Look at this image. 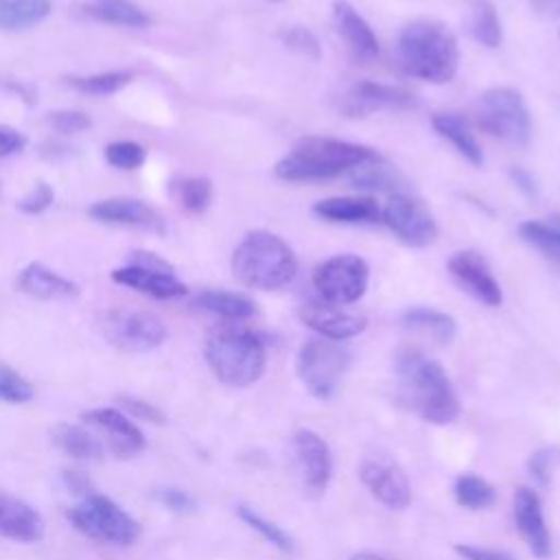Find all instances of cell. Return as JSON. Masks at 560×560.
<instances>
[{
	"label": "cell",
	"instance_id": "277c9868",
	"mask_svg": "<svg viewBox=\"0 0 560 560\" xmlns=\"http://www.w3.org/2000/svg\"><path fill=\"white\" fill-rule=\"evenodd\" d=\"M376 153V149L365 144L326 136H306L293 147V151L276 162L273 173L278 179L284 182L330 179L348 173L350 168L374 158Z\"/></svg>",
	"mask_w": 560,
	"mask_h": 560
},
{
	"label": "cell",
	"instance_id": "6da1fadb",
	"mask_svg": "<svg viewBox=\"0 0 560 560\" xmlns=\"http://www.w3.org/2000/svg\"><path fill=\"white\" fill-rule=\"evenodd\" d=\"M396 398L402 407L431 424H451L459 416V400L444 368L416 348L396 354Z\"/></svg>",
	"mask_w": 560,
	"mask_h": 560
},
{
	"label": "cell",
	"instance_id": "4316f807",
	"mask_svg": "<svg viewBox=\"0 0 560 560\" xmlns=\"http://www.w3.org/2000/svg\"><path fill=\"white\" fill-rule=\"evenodd\" d=\"M402 324L413 330V332H420L429 339H433L435 343H451L457 335V322L444 313V311H438V308H431V306H411L402 313Z\"/></svg>",
	"mask_w": 560,
	"mask_h": 560
},
{
	"label": "cell",
	"instance_id": "ba28073f",
	"mask_svg": "<svg viewBox=\"0 0 560 560\" xmlns=\"http://www.w3.org/2000/svg\"><path fill=\"white\" fill-rule=\"evenodd\" d=\"M348 368L350 350L341 346V341L324 337L302 343L295 359L298 378L308 389V394L319 400H328L339 389Z\"/></svg>",
	"mask_w": 560,
	"mask_h": 560
},
{
	"label": "cell",
	"instance_id": "8d00e7d4",
	"mask_svg": "<svg viewBox=\"0 0 560 560\" xmlns=\"http://www.w3.org/2000/svg\"><path fill=\"white\" fill-rule=\"evenodd\" d=\"M129 81H131V72H120V70L96 72V74H88V77H68V85H72L77 92L90 94V96L114 94L120 88H125Z\"/></svg>",
	"mask_w": 560,
	"mask_h": 560
},
{
	"label": "cell",
	"instance_id": "44dd1931",
	"mask_svg": "<svg viewBox=\"0 0 560 560\" xmlns=\"http://www.w3.org/2000/svg\"><path fill=\"white\" fill-rule=\"evenodd\" d=\"M413 103H416L413 94L405 88L361 81L346 94L341 103V112L346 116H365L378 109H407Z\"/></svg>",
	"mask_w": 560,
	"mask_h": 560
},
{
	"label": "cell",
	"instance_id": "c3c4849f",
	"mask_svg": "<svg viewBox=\"0 0 560 560\" xmlns=\"http://www.w3.org/2000/svg\"><path fill=\"white\" fill-rule=\"evenodd\" d=\"M510 177H512V182L525 192V195H536V190H538V184H536V175L532 173V171H527V168H521V166H514L512 171H510Z\"/></svg>",
	"mask_w": 560,
	"mask_h": 560
},
{
	"label": "cell",
	"instance_id": "8fae6325",
	"mask_svg": "<svg viewBox=\"0 0 560 560\" xmlns=\"http://www.w3.org/2000/svg\"><path fill=\"white\" fill-rule=\"evenodd\" d=\"M112 280L158 300H173L188 293V287L175 276V269L151 252H133L127 267L112 271Z\"/></svg>",
	"mask_w": 560,
	"mask_h": 560
},
{
	"label": "cell",
	"instance_id": "7a4b0ae2",
	"mask_svg": "<svg viewBox=\"0 0 560 560\" xmlns=\"http://www.w3.org/2000/svg\"><path fill=\"white\" fill-rule=\"evenodd\" d=\"M396 57L407 74L429 83H448L459 68V44L446 24L413 20L398 35Z\"/></svg>",
	"mask_w": 560,
	"mask_h": 560
},
{
	"label": "cell",
	"instance_id": "f546056e",
	"mask_svg": "<svg viewBox=\"0 0 560 560\" xmlns=\"http://www.w3.org/2000/svg\"><path fill=\"white\" fill-rule=\"evenodd\" d=\"M192 306L214 313L230 322H241L256 313V304L247 295L236 291H221V289H208L197 293L192 298Z\"/></svg>",
	"mask_w": 560,
	"mask_h": 560
},
{
	"label": "cell",
	"instance_id": "4fadbf2b",
	"mask_svg": "<svg viewBox=\"0 0 560 560\" xmlns=\"http://www.w3.org/2000/svg\"><path fill=\"white\" fill-rule=\"evenodd\" d=\"M291 448L302 488L311 497H322L332 477V455L328 442L311 429H298L291 438Z\"/></svg>",
	"mask_w": 560,
	"mask_h": 560
},
{
	"label": "cell",
	"instance_id": "e0dca14e",
	"mask_svg": "<svg viewBox=\"0 0 560 560\" xmlns=\"http://www.w3.org/2000/svg\"><path fill=\"white\" fill-rule=\"evenodd\" d=\"M304 326L322 335L324 339L332 341H346L357 335H361L368 326V319L357 313H348L337 304L328 302H306L298 311Z\"/></svg>",
	"mask_w": 560,
	"mask_h": 560
},
{
	"label": "cell",
	"instance_id": "74e56055",
	"mask_svg": "<svg viewBox=\"0 0 560 560\" xmlns=\"http://www.w3.org/2000/svg\"><path fill=\"white\" fill-rule=\"evenodd\" d=\"M33 396H35L33 385L11 365L0 361V402L22 405V402H28Z\"/></svg>",
	"mask_w": 560,
	"mask_h": 560
},
{
	"label": "cell",
	"instance_id": "816d5d0a",
	"mask_svg": "<svg viewBox=\"0 0 560 560\" xmlns=\"http://www.w3.org/2000/svg\"><path fill=\"white\" fill-rule=\"evenodd\" d=\"M350 560H387V558H383L381 553H374V551H359Z\"/></svg>",
	"mask_w": 560,
	"mask_h": 560
},
{
	"label": "cell",
	"instance_id": "ab89813d",
	"mask_svg": "<svg viewBox=\"0 0 560 560\" xmlns=\"http://www.w3.org/2000/svg\"><path fill=\"white\" fill-rule=\"evenodd\" d=\"M280 42L293 50L295 55H302L306 59L317 61L322 57V46L319 39L315 37V33L306 26H289L280 33Z\"/></svg>",
	"mask_w": 560,
	"mask_h": 560
},
{
	"label": "cell",
	"instance_id": "83f0119b",
	"mask_svg": "<svg viewBox=\"0 0 560 560\" xmlns=\"http://www.w3.org/2000/svg\"><path fill=\"white\" fill-rule=\"evenodd\" d=\"M348 177H350L352 186H357L361 190H387V192L396 195L405 186L402 175L381 153H376L374 158L350 168Z\"/></svg>",
	"mask_w": 560,
	"mask_h": 560
},
{
	"label": "cell",
	"instance_id": "5bb4252c",
	"mask_svg": "<svg viewBox=\"0 0 560 560\" xmlns=\"http://www.w3.org/2000/svg\"><path fill=\"white\" fill-rule=\"evenodd\" d=\"M359 479L368 492L387 510H405L411 503L409 479L389 457H365L359 466Z\"/></svg>",
	"mask_w": 560,
	"mask_h": 560
},
{
	"label": "cell",
	"instance_id": "52a82bcc",
	"mask_svg": "<svg viewBox=\"0 0 560 560\" xmlns=\"http://www.w3.org/2000/svg\"><path fill=\"white\" fill-rule=\"evenodd\" d=\"M477 125L512 147H525L532 136V116L523 94L514 88H490L479 96Z\"/></svg>",
	"mask_w": 560,
	"mask_h": 560
},
{
	"label": "cell",
	"instance_id": "ffe728a7",
	"mask_svg": "<svg viewBox=\"0 0 560 560\" xmlns=\"http://www.w3.org/2000/svg\"><path fill=\"white\" fill-rule=\"evenodd\" d=\"M332 24L337 35L346 42V48L354 61L368 63L376 59L378 39L368 20L348 0L332 2Z\"/></svg>",
	"mask_w": 560,
	"mask_h": 560
},
{
	"label": "cell",
	"instance_id": "f1b7e54d",
	"mask_svg": "<svg viewBox=\"0 0 560 560\" xmlns=\"http://www.w3.org/2000/svg\"><path fill=\"white\" fill-rule=\"evenodd\" d=\"M518 236L560 269V214L523 221L518 225Z\"/></svg>",
	"mask_w": 560,
	"mask_h": 560
},
{
	"label": "cell",
	"instance_id": "4dcf8cb0",
	"mask_svg": "<svg viewBox=\"0 0 560 560\" xmlns=\"http://www.w3.org/2000/svg\"><path fill=\"white\" fill-rule=\"evenodd\" d=\"M85 13L98 22L144 28L151 24V18L144 9H140L133 0H90L85 4Z\"/></svg>",
	"mask_w": 560,
	"mask_h": 560
},
{
	"label": "cell",
	"instance_id": "bcb514c9",
	"mask_svg": "<svg viewBox=\"0 0 560 560\" xmlns=\"http://www.w3.org/2000/svg\"><path fill=\"white\" fill-rule=\"evenodd\" d=\"M158 499L173 512H190L195 510V501L188 492L177 490V488H162L158 490Z\"/></svg>",
	"mask_w": 560,
	"mask_h": 560
},
{
	"label": "cell",
	"instance_id": "484cf974",
	"mask_svg": "<svg viewBox=\"0 0 560 560\" xmlns=\"http://www.w3.org/2000/svg\"><path fill=\"white\" fill-rule=\"evenodd\" d=\"M431 125L440 138H444L464 160H468L472 166L483 164V151L481 144L477 142L475 133L466 125L462 116L455 112H440L431 118Z\"/></svg>",
	"mask_w": 560,
	"mask_h": 560
},
{
	"label": "cell",
	"instance_id": "836d02e7",
	"mask_svg": "<svg viewBox=\"0 0 560 560\" xmlns=\"http://www.w3.org/2000/svg\"><path fill=\"white\" fill-rule=\"evenodd\" d=\"M175 197L179 201V206L190 212V214H201L208 210L210 201H212V182L208 177H184L177 179L175 186Z\"/></svg>",
	"mask_w": 560,
	"mask_h": 560
},
{
	"label": "cell",
	"instance_id": "b9f144b4",
	"mask_svg": "<svg viewBox=\"0 0 560 560\" xmlns=\"http://www.w3.org/2000/svg\"><path fill=\"white\" fill-rule=\"evenodd\" d=\"M48 122L59 133H79L92 125L90 116L79 109H59L48 116Z\"/></svg>",
	"mask_w": 560,
	"mask_h": 560
},
{
	"label": "cell",
	"instance_id": "9c48e42d",
	"mask_svg": "<svg viewBox=\"0 0 560 560\" xmlns=\"http://www.w3.org/2000/svg\"><path fill=\"white\" fill-rule=\"evenodd\" d=\"M98 330L114 348L125 352H147L164 343L168 330L164 322L138 308H109L98 317Z\"/></svg>",
	"mask_w": 560,
	"mask_h": 560
},
{
	"label": "cell",
	"instance_id": "603a6c76",
	"mask_svg": "<svg viewBox=\"0 0 560 560\" xmlns=\"http://www.w3.org/2000/svg\"><path fill=\"white\" fill-rule=\"evenodd\" d=\"M18 289L39 300H68L79 295V284L59 276L42 262L26 265L18 276Z\"/></svg>",
	"mask_w": 560,
	"mask_h": 560
},
{
	"label": "cell",
	"instance_id": "d6a6232c",
	"mask_svg": "<svg viewBox=\"0 0 560 560\" xmlns=\"http://www.w3.org/2000/svg\"><path fill=\"white\" fill-rule=\"evenodd\" d=\"M50 11V0H0V31L31 28L44 22Z\"/></svg>",
	"mask_w": 560,
	"mask_h": 560
},
{
	"label": "cell",
	"instance_id": "ee69618b",
	"mask_svg": "<svg viewBox=\"0 0 560 560\" xmlns=\"http://www.w3.org/2000/svg\"><path fill=\"white\" fill-rule=\"evenodd\" d=\"M120 405L136 418V420H144V422H151V424H164V413L147 402V400H140V398H131V396H122L120 398Z\"/></svg>",
	"mask_w": 560,
	"mask_h": 560
},
{
	"label": "cell",
	"instance_id": "3957f363",
	"mask_svg": "<svg viewBox=\"0 0 560 560\" xmlns=\"http://www.w3.org/2000/svg\"><path fill=\"white\" fill-rule=\"evenodd\" d=\"M203 359L223 385L249 387L265 374L267 348L254 330L221 324L206 335Z\"/></svg>",
	"mask_w": 560,
	"mask_h": 560
},
{
	"label": "cell",
	"instance_id": "60d3db41",
	"mask_svg": "<svg viewBox=\"0 0 560 560\" xmlns=\"http://www.w3.org/2000/svg\"><path fill=\"white\" fill-rule=\"evenodd\" d=\"M55 201V192L46 182H37L20 201H18V210L24 214H39L44 210H48Z\"/></svg>",
	"mask_w": 560,
	"mask_h": 560
},
{
	"label": "cell",
	"instance_id": "5b68a950",
	"mask_svg": "<svg viewBox=\"0 0 560 560\" xmlns=\"http://www.w3.org/2000/svg\"><path fill=\"white\" fill-rule=\"evenodd\" d=\"M232 273L245 287L273 291L295 278L298 258L278 234L252 230L232 252Z\"/></svg>",
	"mask_w": 560,
	"mask_h": 560
},
{
	"label": "cell",
	"instance_id": "2e32d148",
	"mask_svg": "<svg viewBox=\"0 0 560 560\" xmlns=\"http://www.w3.org/2000/svg\"><path fill=\"white\" fill-rule=\"evenodd\" d=\"M448 271L455 282L486 306H499L503 302V291L494 278L488 260L477 249H459L448 258Z\"/></svg>",
	"mask_w": 560,
	"mask_h": 560
},
{
	"label": "cell",
	"instance_id": "8992f818",
	"mask_svg": "<svg viewBox=\"0 0 560 560\" xmlns=\"http://www.w3.org/2000/svg\"><path fill=\"white\" fill-rule=\"evenodd\" d=\"M68 521L81 534L107 545H131L140 536V525L109 497L90 492L66 510Z\"/></svg>",
	"mask_w": 560,
	"mask_h": 560
},
{
	"label": "cell",
	"instance_id": "cb8c5ba5",
	"mask_svg": "<svg viewBox=\"0 0 560 560\" xmlns=\"http://www.w3.org/2000/svg\"><path fill=\"white\" fill-rule=\"evenodd\" d=\"M313 212L330 223L381 221V208L370 197H326L313 206Z\"/></svg>",
	"mask_w": 560,
	"mask_h": 560
},
{
	"label": "cell",
	"instance_id": "ac0fdd59",
	"mask_svg": "<svg viewBox=\"0 0 560 560\" xmlns=\"http://www.w3.org/2000/svg\"><path fill=\"white\" fill-rule=\"evenodd\" d=\"M512 512H514L516 529L521 532L529 551L536 558L545 560L551 553V536H549L545 514H542V503L536 490L527 486L516 488L512 499Z\"/></svg>",
	"mask_w": 560,
	"mask_h": 560
},
{
	"label": "cell",
	"instance_id": "7402d4cb",
	"mask_svg": "<svg viewBox=\"0 0 560 560\" xmlns=\"http://www.w3.org/2000/svg\"><path fill=\"white\" fill-rule=\"evenodd\" d=\"M46 534L42 514L26 501L0 490V536L13 542H39Z\"/></svg>",
	"mask_w": 560,
	"mask_h": 560
},
{
	"label": "cell",
	"instance_id": "7c38bea8",
	"mask_svg": "<svg viewBox=\"0 0 560 560\" xmlns=\"http://www.w3.org/2000/svg\"><path fill=\"white\" fill-rule=\"evenodd\" d=\"M381 221L411 247H427L438 238V223L429 208L405 192L389 197L381 210Z\"/></svg>",
	"mask_w": 560,
	"mask_h": 560
},
{
	"label": "cell",
	"instance_id": "681fc988",
	"mask_svg": "<svg viewBox=\"0 0 560 560\" xmlns=\"http://www.w3.org/2000/svg\"><path fill=\"white\" fill-rule=\"evenodd\" d=\"M63 481L66 486L74 492V494H90L92 492V483L90 479L81 472V470H63Z\"/></svg>",
	"mask_w": 560,
	"mask_h": 560
},
{
	"label": "cell",
	"instance_id": "9a60e30c",
	"mask_svg": "<svg viewBox=\"0 0 560 560\" xmlns=\"http://www.w3.org/2000/svg\"><path fill=\"white\" fill-rule=\"evenodd\" d=\"M81 420L105 438L107 451L118 459L136 457L147 446V440L140 427L114 407L88 409L81 413Z\"/></svg>",
	"mask_w": 560,
	"mask_h": 560
},
{
	"label": "cell",
	"instance_id": "e575fe53",
	"mask_svg": "<svg viewBox=\"0 0 560 560\" xmlns=\"http://www.w3.org/2000/svg\"><path fill=\"white\" fill-rule=\"evenodd\" d=\"M455 501L468 510H483L494 503V488L477 475H459L453 486Z\"/></svg>",
	"mask_w": 560,
	"mask_h": 560
},
{
	"label": "cell",
	"instance_id": "f6af8a7d",
	"mask_svg": "<svg viewBox=\"0 0 560 560\" xmlns=\"http://www.w3.org/2000/svg\"><path fill=\"white\" fill-rule=\"evenodd\" d=\"M453 551L462 558V560H514L512 553L503 551V549H490V547H479V545H464L457 542L453 547Z\"/></svg>",
	"mask_w": 560,
	"mask_h": 560
},
{
	"label": "cell",
	"instance_id": "30bf717a",
	"mask_svg": "<svg viewBox=\"0 0 560 560\" xmlns=\"http://www.w3.org/2000/svg\"><path fill=\"white\" fill-rule=\"evenodd\" d=\"M370 282V267L357 254L326 258L313 271V284L324 302L346 306L363 298Z\"/></svg>",
	"mask_w": 560,
	"mask_h": 560
},
{
	"label": "cell",
	"instance_id": "d4e9b609",
	"mask_svg": "<svg viewBox=\"0 0 560 560\" xmlns=\"http://www.w3.org/2000/svg\"><path fill=\"white\" fill-rule=\"evenodd\" d=\"M50 442L68 457L79 462H101L105 455V444L85 427L59 422L50 429Z\"/></svg>",
	"mask_w": 560,
	"mask_h": 560
},
{
	"label": "cell",
	"instance_id": "d590c367",
	"mask_svg": "<svg viewBox=\"0 0 560 560\" xmlns=\"http://www.w3.org/2000/svg\"><path fill=\"white\" fill-rule=\"evenodd\" d=\"M236 514H238V518L247 525V527H252L254 532H258L260 536H262V540H267L269 545H273L276 549H280L282 553H291L293 551V538L280 527V525H276L273 521H269V518H265L262 514H258L254 508H249V505H238V510H236Z\"/></svg>",
	"mask_w": 560,
	"mask_h": 560
},
{
	"label": "cell",
	"instance_id": "f907efd6",
	"mask_svg": "<svg viewBox=\"0 0 560 560\" xmlns=\"http://www.w3.org/2000/svg\"><path fill=\"white\" fill-rule=\"evenodd\" d=\"M529 4L540 15H547V18L560 15V0H529Z\"/></svg>",
	"mask_w": 560,
	"mask_h": 560
},
{
	"label": "cell",
	"instance_id": "7dc6e473",
	"mask_svg": "<svg viewBox=\"0 0 560 560\" xmlns=\"http://www.w3.org/2000/svg\"><path fill=\"white\" fill-rule=\"evenodd\" d=\"M24 144H26V138L18 129L0 125V160L22 151Z\"/></svg>",
	"mask_w": 560,
	"mask_h": 560
},
{
	"label": "cell",
	"instance_id": "7bdbcfd3",
	"mask_svg": "<svg viewBox=\"0 0 560 560\" xmlns=\"http://www.w3.org/2000/svg\"><path fill=\"white\" fill-rule=\"evenodd\" d=\"M558 457L560 455L553 448H540V451L532 453V457L527 462V468H529V475L534 477V481L538 486H547L551 481Z\"/></svg>",
	"mask_w": 560,
	"mask_h": 560
},
{
	"label": "cell",
	"instance_id": "d6986e66",
	"mask_svg": "<svg viewBox=\"0 0 560 560\" xmlns=\"http://www.w3.org/2000/svg\"><path fill=\"white\" fill-rule=\"evenodd\" d=\"M88 214L107 225H125V228H142L153 232H164L162 214L149 203L133 197H109L90 206Z\"/></svg>",
	"mask_w": 560,
	"mask_h": 560
},
{
	"label": "cell",
	"instance_id": "1f68e13d",
	"mask_svg": "<svg viewBox=\"0 0 560 560\" xmlns=\"http://www.w3.org/2000/svg\"><path fill=\"white\" fill-rule=\"evenodd\" d=\"M468 33L477 44L486 48L501 46L503 28L490 0H468Z\"/></svg>",
	"mask_w": 560,
	"mask_h": 560
},
{
	"label": "cell",
	"instance_id": "f35d334b",
	"mask_svg": "<svg viewBox=\"0 0 560 560\" xmlns=\"http://www.w3.org/2000/svg\"><path fill=\"white\" fill-rule=\"evenodd\" d=\"M147 158V151L142 144L133 142V140H116L109 142L105 147V160L114 166V168H125V171H133L138 166H142Z\"/></svg>",
	"mask_w": 560,
	"mask_h": 560
}]
</instances>
